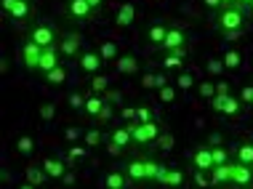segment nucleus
<instances>
[{
	"instance_id": "11",
	"label": "nucleus",
	"mask_w": 253,
	"mask_h": 189,
	"mask_svg": "<svg viewBox=\"0 0 253 189\" xmlns=\"http://www.w3.org/2000/svg\"><path fill=\"white\" fill-rule=\"evenodd\" d=\"M40 165H43V171L51 176V181H61V179H64V173L70 171L64 160H59V157H51V154H45V157L40 160Z\"/></svg>"
},
{
	"instance_id": "22",
	"label": "nucleus",
	"mask_w": 253,
	"mask_h": 189,
	"mask_svg": "<svg viewBox=\"0 0 253 189\" xmlns=\"http://www.w3.org/2000/svg\"><path fill=\"white\" fill-rule=\"evenodd\" d=\"M211 181H213V187L232 184V163H227V165H216L213 171H211Z\"/></svg>"
},
{
	"instance_id": "56",
	"label": "nucleus",
	"mask_w": 253,
	"mask_h": 189,
	"mask_svg": "<svg viewBox=\"0 0 253 189\" xmlns=\"http://www.w3.org/2000/svg\"><path fill=\"white\" fill-rule=\"evenodd\" d=\"M245 13H248V16L253 19V3H251V8H248V11H245Z\"/></svg>"
},
{
	"instance_id": "54",
	"label": "nucleus",
	"mask_w": 253,
	"mask_h": 189,
	"mask_svg": "<svg viewBox=\"0 0 253 189\" xmlns=\"http://www.w3.org/2000/svg\"><path fill=\"white\" fill-rule=\"evenodd\" d=\"M19 189H40V187H35L32 181H22V184H19Z\"/></svg>"
},
{
	"instance_id": "44",
	"label": "nucleus",
	"mask_w": 253,
	"mask_h": 189,
	"mask_svg": "<svg viewBox=\"0 0 253 189\" xmlns=\"http://www.w3.org/2000/svg\"><path fill=\"white\" fill-rule=\"evenodd\" d=\"M240 101L243 107H253V85H243L240 88Z\"/></svg>"
},
{
	"instance_id": "17",
	"label": "nucleus",
	"mask_w": 253,
	"mask_h": 189,
	"mask_svg": "<svg viewBox=\"0 0 253 189\" xmlns=\"http://www.w3.org/2000/svg\"><path fill=\"white\" fill-rule=\"evenodd\" d=\"M115 70H118L120 75H136V72H139V59H136L133 53H120L118 62H115Z\"/></svg>"
},
{
	"instance_id": "30",
	"label": "nucleus",
	"mask_w": 253,
	"mask_h": 189,
	"mask_svg": "<svg viewBox=\"0 0 253 189\" xmlns=\"http://www.w3.org/2000/svg\"><path fill=\"white\" fill-rule=\"evenodd\" d=\"M99 53H101V59H104V62H118L120 48H118V43H112V40H104V43L99 45Z\"/></svg>"
},
{
	"instance_id": "10",
	"label": "nucleus",
	"mask_w": 253,
	"mask_h": 189,
	"mask_svg": "<svg viewBox=\"0 0 253 189\" xmlns=\"http://www.w3.org/2000/svg\"><path fill=\"white\" fill-rule=\"evenodd\" d=\"M101 64H104V59H101L99 51H83V56L78 59V67L85 72V75H99L101 72Z\"/></svg>"
},
{
	"instance_id": "32",
	"label": "nucleus",
	"mask_w": 253,
	"mask_h": 189,
	"mask_svg": "<svg viewBox=\"0 0 253 189\" xmlns=\"http://www.w3.org/2000/svg\"><path fill=\"white\" fill-rule=\"evenodd\" d=\"M205 72H208V77H218L227 72V67H224V62L218 56H208L205 59Z\"/></svg>"
},
{
	"instance_id": "1",
	"label": "nucleus",
	"mask_w": 253,
	"mask_h": 189,
	"mask_svg": "<svg viewBox=\"0 0 253 189\" xmlns=\"http://www.w3.org/2000/svg\"><path fill=\"white\" fill-rule=\"evenodd\" d=\"M245 22H248V13L240 5H229L213 13V27L224 40H240L245 35Z\"/></svg>"
},
{
	"instance_id": "46",
	"label": "nucleus",
	"mask_w": 253,
	"mask_h": 189,
	"mask_svg": "<svg viewBox=\"0 0 253 189\" xmlns=\"http://www.w3.org/2000/svg\"><path fill=\"white\" fill-rule=\"evenodd\" d=\"M64 139H67V141H78V139H83V133H80L78 125H70V128L64 131Z\"/></svg>"
},
{
	"instance_id": "21",
	"label": "nucleus",
	"mask_w": 253,
	"mask_h": 189,
	"mask_svg": "<svg viewBox=\"0 0 253 189\" xmlns=\"http://www.w3.org/2000/svg\"><path fill=\"white\" fill-rule=\"evenodd\" d=\"M27 181H32L35 187H45L51 181V176L43 171V165H38V163H30L27 165Z\"/></svg>"
},
{
	"instance_id": "31",
	"label": "nucleus",
	"mask_w": 253,
	"mask_h": 189,
	"mask_svg": "<svg viewBox=\"0 0 253 189\" xmlns=\"http://www.w3.org/2000/svg\"><path fill=\"white\" fill-rule=\"evenodd\" d=\"M45 83L48 85H64L67 83V67L64 64H59L56 70H51V72H45Z\"/></svg>"
},
{
	"instance_id": "47",
	"label": "nucleus",
	"mask_w": 253,
	"mask_h": 189,
	"mask_svg": "<svg viewBox=\"0 0 253 189\" xmlns=\"http://www.w3.org/2000/svg\"><path fill=\"white\" fill-rule=\"evenodd\" d=\"M229 83L227 80H216V96H229Z\"/></svg>"
},
{
	"instance_id": "8",
	"label": "nucleus",
	"mask_w": 253,
	"mask_h": 189,
	"mask_svg": "<svg viewBox=\"0 0 253 189\" xmlns=\"http://www.w3.org/2000/svg\"><path fill=\"white\" fill-rule=\"evenodd\" d=\"M168 30H170V27H168L166 22H152V24H147L144 30H141V38H144L147 45L160 48L163 40H166V35H168Z\"/></svg>"
},
{
	"instance_id": "19",
	"label": "nucleus",
	"mask_w": 253,
	"mask_h": 189,
	"mask_svg": "<svg viewBox=\"0 0 253 189\" xmlns=\"http://www.w3.org/2000/svg\"><path fill=\"white\" fill-rule=\"evenodd\" d=\"M61 64V53H59V48L53 45V48H45L43 51V59H40V70L38 72H51V70H56V67Z\"/></svg>"
},
{
	"instance_id": "28",
	"label": "nucleus",
	"mask_w": 253,
	"mask_h": 189,
	"mask_svg": "<svg viewBox=\"0 0 253 189\" xmlns=\"http://www.w3.org/2000/svg\"><path fill=\"white\" fill-rule=\"evenodd\" d=\"M176 88H179V91H192V88H197V80H195L192 72L179 70V75H176Z\"/></svg>"
},
{
	"instance_id": "24",
	"label": "nucleus",
	"mask_w": 253,
	"mask_h": 189,
	"mask_svg": "<svg viewBox=\"0 0 253 189\" xmlns=\"http://www.w3.org/2000/svg\"><path fill=\"white\" fill-rule=\"evenodd\" d=\"M240 112H243V101L240 96H227V101H224V107H221V114L224 117H240Z\"/></svg>"
},
{
	"instance_id": "45",
	"label": "nucleus",
	"mask_w": 253,
	"mask_h": 189,
	"mask_svg": "<svg viewBox=\"0 0 253 189\" xmlns=\"http://www.w3.org/2000/svg\"><path fill=\"white\" fill-rule=\"evenodd\" d=\"M107 101V99H104ZM109 120H112V104H109V101H107V104H104V110H101L99 112V117H96V123H101V125H107L109 123Z\"/></svg>"
},
{
	"instance_id": "51",
	"label": "nucleus",
	"mask_w": 253,
	"mask_h": 189,
	"mask_svg": "<svg viewBox=\"0 0 253 189\" xmlns=\"http://www.w3.org/2000/svg\"><path fill=\"white\" fill-rule=\"evenodd\" d=\"M88 5H91V8H93V11L99 13L101 8H104V0H88Z\"/></svg>"
},
{
	"instance_id": "40",
	"label": "nucleus",
	"mask_w": 253,
	"mask_h": 189,
	"mask_svg": "<svg viewBox=\"0 0 253 189\" xmlns=\"http://www.w3.org/2000/svg\"><path fill=\"white\" fill-rule=\"evenodd\" d=\"M181 64H184V59L176 56V53H166V56L160 59V67H163V70H181Z\"/></svg>"
},
{
	"instance_id": "36",
	"label": "nucleus",
	"mask_w": 253,
	"mask_h": 189,
	"mask_svg": "<svg viewBox=\"0 0 253 189\" xmlns=\"http://www.w3.org/2000/svg\"><path fill=\"white\" fill-rule=\"evenodd\" d=\"M109 91V77L107 75H91V93H104Z\"/></svg>"
},
{
	"instance_id": "7",
	"label": "nucleus",
	"mask_w": 253,
	"mask_h": 189,
	"mask_svg": "<svg viewBox=\"0 0 253 189\" xmlns=\"http://www.w3.org/2000/svg\"><path fill=\"white\" fill-rule=\"evenodd\" d=\"M43 51L45 48H40L38 43H32V40L27 38L24 43H22V64L30 72H38L40 70V59H43Z\"/></svg>"
},
{
	"instance_id": "12",
	"label": "nucleus",
	"mask_w": 253,
	"mask_h": 189,
	"mask_svg": "<svg viewBox=\"0 0 253 189\" xmlns=\"http://www.w3.org/2000/svg\"><path fill=\"white\" fill-rule=\"evenodd\" d=\"M192 168H197V171H213V152H211L208 144H200L192 152Z\"/></svg>"
},
{
	"instance_id": "39",
	"label": "nucleus",
	"mask_w": 253,
	"mask_h": 189,
	"mask_svg": "<svg viewBox=\"0 0 253 189\" xmlns=\"http://www.w3.org/2000/svg\"><path fill=\"white\" fill-rule=\"evenodd\" d=\"M211 152H213V168H216V165H227V163H229V152H227V147H224V144L211 147Z\"/></svg>"
},
{
	"instance_id": "5",
	"label": "nucleus",
	"mask_w": 253,
	"mask_h": 189,
	"mask_svg": "<svg viewBox=\"0 0 253 189\" xmlns=\"http://www.w3.org/2000/svg\"><path fill=\"white\" fill-rule=\"evenodd\" d=\"M32 0H3V13L13 24H24L32 16Z\"/></svg>"
},
{
	"instance_id": "55",
	"label": "nucleus",
	"mask_w": 253,
	"mask_h": 189,
	"mask_svg": "<svg viewBox=\"0 0 253 189\" xmlns=\"http://www.w3.org/2000/svg\"><path fill=\"white\" fill-rule=\"evenodd\" d=\"M229 5H237V0H221V8H229Z\"/></svg>"
},
{
	"instance_id": "13",
	"label": "nucleus",
	"mask_w": 253,
	"mask_h": 189,
	"mask_svg": "<svg viewBox=\"0 0 253 189\" xmlns=\"http://www.w3.org/2000/svg\"><path fill=\"white\" fill-rule=\"evenodd\" d=\"M157 184H163L166 189H179V187L184 184V173L179 171V168H166V165H160Z\"/></svg>"
},
{
	"instance_id": "6",
	"label": "nucleus",
	"mask_w": 253,
	"mask_h": 189,
	"mask_svg": "<svg viewBox=\"0 0 253 189\" xmlns=\"http://www.w3.org/2000/svg\"><path fill=\"white\" fill-rule=\"evenodd\" d=\"M67 16L72 22L83 24V22H93L96 19V11L88 5V0H67Z\"/></svg>"
},
{
	"instance_id": "34",
	"label": "nucleus",
	"mask_w": 253,
	"mask_h": 189,
	"mask_svg": "<svg viewBox=\"0 0 253 189\" xmlns=\"http://www.w3.org/2000/svg\"><path fill=\"white\" fill-rule=\"evenodd\" d=\"M157 150H160V152H173V147H176V136H173V133H170V131H163L160 133V139H157Z\"/></svg>"
},
{
	"instance_id": "27",
	"label": "nucleus",
	"mask_w": 253,
	"mask_h": 189,
	"mask_svg": "<svg viewBox=\"0 0 253 189\" xmlns=\"http://www.w3.org/2000/svg\"><path fill=\"white\" fill-rule=\"evenodd\" d=\"M237 163H243V165H251L253 168V141H243L240 147H237Z\"/></svg>"
},
{
	"instance_id": "41",
	"label": "nucleus",
	"mask_w": 253,
	"mask_h": 189,
	"mask_svg": "<svg viewBox=\"0 0 253 189\" xmlns=\"http://www.w3.org/2000/svg\"><path fill=\"white\" fill-rule=\"evenodd\" d=\"M155 120V112L149 104H139L136 107V123H152Z\"/></svg>"
},
{
	"instance_id": "38",
	"label": "nucleus",
	"mask_w": 253,
	"mask_h": 189,
	"mask_svg": "<svg viewBox=\"0 0 253 189\" xmlns=\"http://www.w3.org/2000/svg\"><path fill=\"white\" fill-rule=\"evenodd\" d=\"M192 181H195V187H197V189H208V187H213V181H211V171H197V168H195Z\"/></svg>"
},
{
	"instance_id": "4",
	"label": "nucleus",
	"mask_w": 253,
	"mask_h": 189,
	"mask_svg": "<svg viewBox=\"0 0 253 189\" xmlns=\"http://www.w3.org/2000/svg\"><path fill=\"white\" fill-rule=\"evenodd\" d=\"M27 38H30L32 43H38L40 48H53V45H56V27L48 24V22H38V24L30 27Z\"/></svg>"
},
{
	"instance_id": "49",
	"label": "nucleus",
	"mask_w": 253,
	"mask_h": 189,
	"mask_svg": "<svg viewBox=\"0 0 253 189\" xmlns=\"http://www.w3.org/2000/svg\"><path fill=\"white\" fill-rule=\"evenodd\" d=\"M203 5H205V8H208V11H221V0H203Z\"/></svg>"
},
{
	"instance_id": "52",
	"label": "nucleus",
	"mask_w": 253,
	"mask_h": 189,
	"mask_svg": "<svg viewBox=\"0 0 253 189\" xmlns=\"http://www.w3.org/2000/svg\"><path fill=\"white\" fill-rule=\"evenodd\" d=\"M163 85H168V77L163 72H157V88H163Z\"/></svg>"
},
{
	"instance_id": "29",
	"label": "nucleus",
	"mask_w": 253,
	"mask_h": 189,
	"mask_svg": "<svg viewBox=\"0 0 253 189\" xmlns=\"http://www.w3.org/2000/svg\"><path fill=\"white\" fill-rule=\"evenodd\" d=\"M157 99L163 101V104H168V107H173L176 104V99H179V88L176 85H163V88H157Z\"/></svg>"
},
{
	"instance_id": "50",
	"label": "nucleus",
	"mask_w": 253,
	"mask_h": 189,
	"mask_svg": "<svg viewBox=\"0 0 253 189\" xmlns=\"http://www.w3.org/2000/svg\"><path fill=\"white\" fill-rule=\"evenodd\" d=\"M61 184H64V187H72V184H75V173H72V171H67V173H64V179H61Z\"/></svg>"
},
{
	"instance_id": "33",
	"label": "nucleus",
	"mask_w": 253,
	"mask_h": 189,
	"mask_svg": "<svg viewBox=\"0 0 253 189\" xmlns=\"http://www.w3.org/2000/svg\"><path fill=\"white\" fill-rule=\"evenodd\" d=\"M197 96L211 104L213 96H216V83H213V80H203V83H197Z\"/></svg>"
},
{
	"instance_id": "15",
	"label": "nucleus",
	"mask_w": 253,
	"mask_h": 189,
	"mask_svg": "<svg viewBox=\"0 0 253 189\" xmlns=\"http://www.w3.org/2000/svg\"><path fill=\"white\" fill-rule=\"evenodd\" d=\"M251 181H253V168L235 160V163H232V184L235 187H248Z\"/></svg>"
},
{
	"instance_id": "53",
	"label": "nucleus",
	"mask_w": 253,
	"mask_h": 189,
	"mask_svg": "<svg viewBox=\"0 0 253 189\" xmlns=\"http://www.w3.org/2000/svg\"><path fill=\"white\" fill-rule=\"evenodd\" d=\"M251 3H253V0H237V5H240L243 11H248V8H251Z\"/></svg>"
},
{
	"instance_id": "48",
	"label": "nucleus",
	"mask_w": 253,
	"mask_h": 189,
	"mask_svg": "<svg viewBox=\"0 0 253 189\" xmlns=\"http://www.w3.org/2000/svg\"><path fill=\"white\" fill-rule=\"evenodd\" d=\"M123 120L126 123H136V107H123Z\"/></svg>"
},
{
	"instance_id": "2",
	"label": "nucleus",
	"mask_w": 253,
	"mask_h": 189,
	"mask_svg": "<svg viewBox=\"0 0 253 189\" xmlns=\"http://www.w3.org/2000/svg\"><path fill=\"white\" fill-rule=\"evenodd\" d=\"M59 53H61V62H75L78 64V59L83 56V35L80 32H64V35L59 38Z\"/></svg>"
},
{
	"instance_id": "25",
	"label": "nucleus",
	"mask_w": 253,
	"mask_h": 189,
	"mask_svg": "<svg viewBox=\"0 0 253 189\" xmlns=\"http://www.w3.org/2000/svg\"><path fill=\"white\" fill-rule=\"evenodd\" d=\"M221 62H224V67H227L229 72L240 70V67H243V51H237V48H229V51H224Z\"/></svg>"
},
{
	"instance_id": "42",
	"label": "nucleus",
	"mask_w": 253,
	"mask_h": 189,
	"mask_svg": "<svg viewBox=\"0 0 253 189\" xmlns=\"http://www.w3.org/2000/svg\"><path fill=\"white\" fill-rule=\"evenodd\" d=\"M85 157H88V147H85V144H83V147H78V144H75L72 150H70V160H67V163L75 165V163H83Z\"/></svg>"
},
{
	"instance_id": "26",
	"label": "nucleus",
	"mask_w": 253,
	"mask_h": 189,
	"mask_svg": "<svg viewBox=\"0 0 253 189\" xmlns=\"http://www.w3.org/2000/svg\"><path fill=\"white\" fill-rule=\"evenodd\" d=\"M16 152L22 154V157H30V154L35 152V139H32L30 133H22V136H16Z\"/></svg>"
},
{
	"instance_id": "37",
	"label": "nucleus",
	"mask_w": 253,
	"mask_h": 189,
	"mask_svg": "<svg viewBox=\"0 0 253 189\" xmlns=\"http://www.w3.org/2000/svg\"><path fill=\"white\" fill-rule=\"evenodd\" d=\"M85 93H80V91H72L70 96H67V104H70V110L75 112H80V110H85Z\"/></svg>"
},
{
	"instance_id": "3",
	"label": "nucleus",
	"mask_w": 253,
	"mask_h": 189,
	"mask_svg": "<svg viewBox=\"0 0 253 189\" xmlns=\"http://www.w3.org/2000/svg\"><path fill=\"white\" fill-rule=\"evenodd\" d=\"M131 125V131H133V144H139V147H152L157 144V139H160V133H163V128L155 123H128Z\"/></svg>"
},
{
	"instance_id": "14",
	"label": "nucleus",
	"mask_w": 253,
	"mask_h": 189,
	"mask_svg": "<svg viewBox=\"0 0 253 189\" xmlns=\"http://www.w3.org/2000/svg\"><path fill=\"white\" fill-rule=\"evenodd\" d=\"M101 187L104 189H128L131 187V181H128V176H126V171H107L104 173V179H101Z\"/></svg>"
},
{
	"instance_id": "23",
	"label": "nucleus",
	"mask_w": 253,
	"mask_h": 189,
	"mask_svg": "<svg viewBox=\"0 0 253 189\" xmlns=\"http://www.w3.org/2000/svg\"><path fill=\"white\" fill-rule=\"evenodd\" d=\"M83 144L88 147V150H99L101 144H107V136L99 131V128H88V131H83Z\"/></svg>"
},
{
	"instance_id": "16",
	"label": "nucleus",
	"mask_w": 253,
	"mask_h": 189,
	"mask_svg": "<svg viewBox=\"0 0 253 189\" xmlns=\"http://www.w3.org/2000/svg\"><path fill=\"white\" fill-rule=\"evenodd\" d=\"M133 19H136V5L133 3H123L118 8V13H115V27H118V30H126V27L133 24Z\"/></svg>"
},
{
	"instance_id": "18",
	"label": "nucleus",
	"mask_w": 253,
	"mask_h": 189,
	"mask_svg": "<svg viewBox=\"0 0 253 189\" xmlns=\"http://www.w3.org/2000/svg\"><path fill=\"white\" fill-rule=\"evenodd\" d=\"M109 141H115V144L120 147V150H128V147L133 144V131H131V125H120V128H115L112 133L107 136Z\"/></svg>"
},
{
	"instance_id": "35",
	"label": "nucleus",
	"mask_w": 253,
	"mask_h": 189,
	"mask_svg": "<svg viewBox=\"0 0 253 189\" xmlns=\"http://www.w3.org/2000/svg\"><path fill=\"white\" fill-rule=\"evenodd\" d=\"M38 117L43 120V123H51V120L56 117V104H53V101H43V104H38Z\"/></svg>"
},
{
	"instance_id": "20",
	"label": "nucleus",
	"mask_w": 253,
	"mask_h": 189,
	"mask_svg": "<svg viewBox=\"0 0 253 189\" xmlns=\"http://www.w3.org/2000/svg\"><path fill=\"white\" fill-rule=\"evenodd\" d=\"M104 104H107V101H104V96H101V93H88V99H85V110H83V112H85L91 120H96V117H99V112L104 110Z\"/></svg>"
},
{
	"instance_id": "9",
	"label": "nucleus",
	"mask_w": 253,
	"mask_h": 189,
	"mask_svg": "<svg viewBox=\"0 0 253 189\" xmlns=\"http://www.w3.org/2000/svg\"><path fill=\"white\" fill-rule=\"evenodd\" d=\"M123 171H126V176H128V181H131V184H144V181H149V179H147V157H133V160H128Z\"/></svg>"
},
{
	"instance_id": "43",
	"label": "nucleus",
	"mask_w": 253,
	"mask_h": 189,
	"mask_svg": "<svg viewBox=\"0 0 253 189\" xmlns=\"http://www.w3.org/2000/svg\"><path fill=\"white\" fill-rule=\"evenodd\" d=\"M139 85L144 91H157V72H144V75L139 77Z\"/></svg>"
}]
</instances>
